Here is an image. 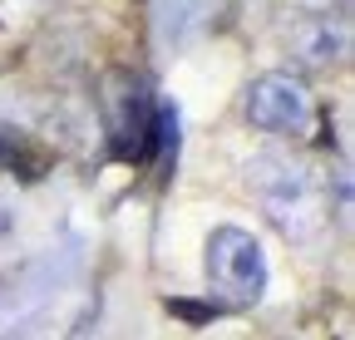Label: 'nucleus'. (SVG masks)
<instances>
[{
  "mask_svg": "<svg viewBox=\"0 0 355 340\" xmlns=\"http://www.w3.org/2000/svg\"><path fill=\"white\" fill-rule=\"evenodd\" d=\"M252 118L266 123V129H286V123L301 118V89L296 84H282V79H266L261 94L252 99Z\"/></svg>",
  "mask_w": 355,
  "mask_h": 340,
  "instance_id": "nucleus-1",
  "label": "nucleus"
}]
</instances>
